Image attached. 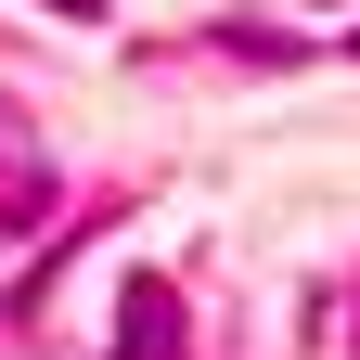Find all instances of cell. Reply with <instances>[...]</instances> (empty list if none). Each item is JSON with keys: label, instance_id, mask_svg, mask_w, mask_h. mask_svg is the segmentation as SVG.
<instances>
[{"label": "cell", "instance_id": "obj_1", "mask_svg": "<svg viewBox=\"0 0 360 360\" xmlns=\"http://www.w3.org/2000/svg\"><path fill=\"white\" fill-rule=\"evenodd\" d=\"M180 335H193V322H180V283L142 270V283L116 296V347H103V360H180Z\"/></svg>", "mask_w": 360, "mask_h": 360}, {"label": "cell", "instance_id": "obj_2", "mask_svg": "<svg viewBox=\"0 0 360 360\" xmlns=\"http://www.w3.org/2000/svg\"><path fill=\"white\" fill-rule=\"evenodd\" d=\"M52 13H90V0H52Z\"/></svg>", "mask_w": 360, "mask_h": 360}]
</instances>
